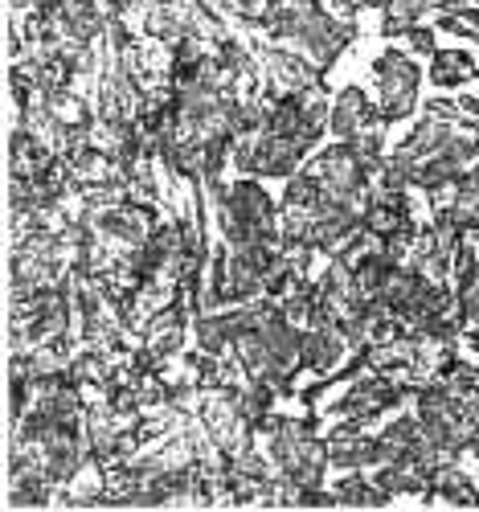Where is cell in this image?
I'll list each match as a JSON object with an SVG mask.
<instances>
[{
	"label": "cell",
	"instance_id": "obj_1",
	"mask_svg": "<svg viewBox=\"0 0 479 512\" xmlns=\"http://www.w3.org/2000/svg\"><path fill=\"white\" fill-rule=\"evenodd\" d=\"M308 173L324 185V197H332V201H373L369 189H365L369 168H365V160L357 156V148L348 140L328 148V152H320Z\"/></svg>",
	"mask_w": 479,
	"mask_h": 512
},
{
	"label": "cell",
	"instance_id": "obj_2",
	"mask_svg": "<svg viewBox=\"0 0 479 512\" xmlns=\"http://www.w3.org/2000/svg\"><path fill=\"white\" fill-rule=\"evenodd\" d=\"M377 74V91H381V123H394L402 115L414 111V99H418V70L414 62L402 54V50H389L377 58L373 66Z\"/></svg>",
	"mask_w": 479,
	"mask_h": 512
},
{
	"label": "cell",
	"instance_id": "obj_3",
	"mask_svg": "<svg viewBox=\"0 0 479 512\" xmlns=\"http://www.w3.org/2000/svg\"><path fill=\"white\" fill-rule=\"evenodd\" d=\"M402 394H410V386H406L402 377H381V373H373V377L357 381V386L336 402V414H340V418H357V422H373L381 410H389Z\"/></svg>",
	"mask_w": 479,
	"mask_h": 512
},
{
	"label": "cell",
	"instance_id": "obj_4",
	"mask_svg": "<svg viewBox=\"0 0 479 512\" xmlns=\"http://www.w3.org/2000/svg\"><path fill=\"white\" fill-rule=\"evenodd\" d=\"M54 5H58V37L62 41L91 46V37H99L107 29V17L95 0H54Z\"/></svg>",
	"mask_w": 479,
	"mask_h": 512
},
{
	"label": "cell",
	"instance_id": "obj_5",
	"mask_svg": "<svg viewBox=\"0 0 479 512\" xmlns=\"http://www.w3.org/2000/svg\"><path fill=\"white\" fill-rule=\"evenodd\" d=\"M373 123H381V115L369 107V99H365L357 87H348V91L336 95L332 119H328V127H332L336 140H357L365 127H373Z\"/></svg>",
	"mask_w": 479,
	"mask_h": 512
},
{
	"label": "cell",
	"instance_id": "obj_6",
	"mask_svg": "<svg viewBox=\"0 0 479 512\" xmlns=\"http://www.w3.org/2000/svg\"><path fill=\"white\" fill-rule=\"evenodd\" d=\"M303 152H308V144L263 132V136L254 140V173H263V177H287V173H295V168H299Z\"/></svg>",
	"mask_w": 479,
	"mask_h": 512
},
{
	"label": "cell",
	"instance_id": "obj_7",
	"mask_svg": "<svg viewBox=\"0 0 479 512\" xmlns=\"http://www.w3.org/2000/svg\"><path fill=\"white\" fill-rule=\"evenodd\" d=\"M344 328L340 320H328V324H312V332H303V365L316 369V373H332L340 353H344Z\"/></svg>",
	"mask_w": 479,
	"mask_h": 512
},
{
	"label": "cell",
	"instance_id": "obj_8",
	"mask_svg": "<svg viewBox=\"0 0 479 512\" xmlns=\"http://www.w3.org/2000/svg\"><path fill=\"white\" fill-rule=\"evenodd\" d=\"M258 58H263L271 82H275V87H283V91H308V87H316V82H320V66L312 58L303 62V58H295L287 50H263Z\"/></svg>",
	"mask_w": 479,
	"mask_h": 512
},
{
	"label": "cell",
	"instance_id": "obj_9",
	"mask_svg": "<svg viewBox=\"0 0 479 512\" xmlns=\"http://www.w3.org/2000/svg\"><path fill=\"white\" fill-rule=\"evenodd\" d=\"M144 345L164 361V357H172V353H177L181 349V340H185V316H181V308H156L152 312V320L144 324Z\"/></svg>",
	"mask_w": 479,
	"mask_h": 512
},
{
	"label": "cell",
	"instance_id": "obj_10",
	"mask_svg": "<svg viewBox=\"0 0 479 512\" xmlns=\"http://www.w3.org/2000/svg\"><path fill=\"white\" fill-rule=\"evenodd\" d=\"M402 226H410V213H406V197L402 193H381L377 201L365 205V230L373 238H389V234H398Z\"/></svg>",
	"mask_w": 479,
	"mask_h": 512
},
{
	"label": "cell",
	"instance_id": "obj_11",
	"mask_svg": "<svg viewBox=\"0 0 479 512\" xmlns=\"http://www.w3.org/2000/svg\"><path fill=\"white\" fill-rule=\"evenodd\" d=\"M430 467H422L414 455L410 459H394V463H381L377 467V484L385 488V492H426L430 488Z\"/></svg>",
	"mask_w": 479,
	"mask_h": 512
},
{
	"label": "cell",
	"instance_id": "obj_12",
	"mask_svg": "<svg viewBox=\"0 0 479 512\" xmlns=\"http://www.w3.org/2000/svg\"><path fill=\"white\" fill-rule=\"evenodd\" d=\"M426 496H443V500H451V504H479V492H475V484L459 472V463H443V467H434Z\"/></svg>",
	"mask_w": 479,
	"mask_h": 512
},
{
	"label": "cell",
	"instance_id": "obj_13",
	"mask_svg": "<svg viewBox=\"0 0 479 512\" xmlns=\"http://www.w3.org/2000/svg\"><path fill=\"white\" fill-rule=\"evenodd\" d=\"M332 492H336V504H348V508H385V504H389V492H385L377 480H373V484L361 480L357 472L344 476Z\"/></svg>",
	"mask_w": 479,
	"mask_h": 512
},
{
	"label": "cell",
	"instance_id": "obj_14",
	"mask_svg": "<svg viewBox=\"0 0 479 512\" xmlns=\"http://www.w3.org/2000/svg\"><path fill=\"white\" fill-rule=\"evenodd\" d=\"M471 74V58L459 54V50H434L430 54V78L439 82V87H455Z\"/></svg>",
	"mask_w": 479,
	"mask_h": 512
},
{
	"label": "cell",
	"instance_id": "obj_15",
	"mask_svg": "<svg viewBox=\"0 0 479 512\" xmlns=\"http://www.w3.org/2000/svg\"><path fill=\"white\" fill-rule=\"evenodd\" d=\"M439 25H443L447 33H459V37L479 41V9H459V5H451Z\"/></svg>",
	"mask_w": 479,
	"mask_h": 512
},
{
	"label": "cell",
	"instance_id": "obj_16",
	"mask_svg": "<svg viewBox=\"0 0 479 512\" xmlns=\"http://www.w3.org/2000/svg\"><path fill=\"white\" fill-rule=\"evenodd\" d=\"M402 37L410 41V50H418V54H434V33H430V29H418V25H410Z\"/></svg>",
	"mask_w": 479,
	"mask_h": 512
},
{
	"label": "cell",
	"instance_id": "obj_17",
	"mask_svg": "<svg viewBox=\"0 0 479 512\" xmlns=\"http://www.w3.org/2000/svg\"><path fill=\"white\" fill-rule=\"evenodd\" d=\"M9 5H13V9H21V5H29V0H9Z\"/></svg>",
	"mask_w": 479,
	"mask_h": 512
}]
</instances>
